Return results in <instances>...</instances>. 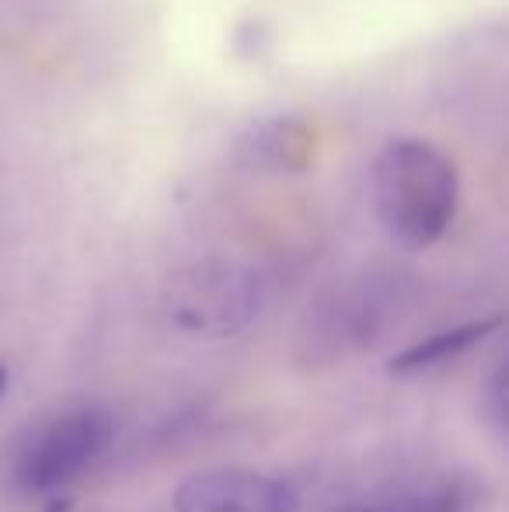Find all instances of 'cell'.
<instances>
[{"instance_id": "obj_1", "label": "cell", "mask_w": 509, "mask_h": 512, "mask_svg": "<svg viewBox=\"0 0 509 512\" xmlns=\"http://www.w3.org/2000/svg\"><path fill=\"white\" fill-rule=\"evenodd\" d=\"M370 199L391 241L422 251L454 227L461 175L436 143L422 136H391L370 164Z\"/></svg>"}, {"instance_id": "obj_2", "label": "cell", "mask_w": 509, "mask_h": 512, "mask_svg": "<svg viewBox=\"0 0 509 512\" xmlns=\"http://www.w3.org/2000/svg\"><path fill=\"white\" fill-rule=\"evenodd\" d=\"M112 443L109 411L84 405L49 418L28 436L14 460V485L25 495L46 499L70 488Z\"/></svg>"}, {"instance_id": "obj_3", "label": "cell", "mask_w": 509, "mask_h": 512, "mask_svg": "<svg viewBox=\"0 0 509 512\" xmlns=\"http://www.w3.org/2000/svg\"><path fill=\"white\" fill-rule=\"evenodd\" d=\"M300 499L286 481L224 467L199 471L175 488V512H297Z\"/></svg>"}, {"instance_id": "obj_4", "label": "cell", "mask_w": 509, "mask_h": 512, "mask_svg": "<svg viewBox=\"0 0 509 512\" xmlns=\"http://www.w3.org/2000/svg\"><path fill=\"white\" fill-rule=\"evenodd\" d=\"M258 283L245 269L213 265L196 269L175 300V321L189 331H234L255 314Z\"/></svg>"}, {"instance_id": "obj_5", "label": "cell", "mask_w": 509, "mask_h": 512, "mask_svg": "<svg viewBox=\"0 0 509 512\" xmlns=\"http://www.w3.org/2000/svg\"><path fill=\"white\" fill-rule=\"evenodd\" d=\"M318 129L314 122L290 112L265 115L248 122L238 136V161L258 175H304L318 157Z\"/></svg>"}, {"instance_id": "obj_6", "label": "cell", "mask_w": 509, "mask_h": 512, "mask_svg": "<svg viewBox=\"0 0 509 512\" xmlns=\"http://www.w3.org/2000/svg\"><path fill=\"white\" fill-rule=\"evenodd\" d=\"M496 328H499L496 317L464 321V324H457V328H447V331H440V335H433V338H426V342L405 349L398 359H391L387 370L391 373H415V370H429V366H440V363H447V359H457L468 349H475V345H482Z\"/></svg>"}, {"instance_id": "obj_7", "label": "cell", "mask_w": 509, "mask_h": 512, "mask_svg": "<svg viewBox=\"0 0 509 512\" xmlns=\"http://www.w3.org/2000/svg\"><path fill=\"white\" fill-rule=\"evenodd\" d=\"M492 408H496V415L509 425V359L499 366L496 380H492Z\"/></svg>"}, {"instance_id": "obj_8", "label": "cell", "mask_w": 509, "mask_h": 512, "mask_svg": "<svg viewBox=\"0 0 509 512\" xmlns=\"http://www.w3.org/2000/svg\"><path fill=\"white\" fill-rule=\"evenodd\" d=\"M342 512H419V509H408V506H387V502H363V506H349Z\"/></svg>"}, {"instance_id": "obj_9", "label": "cell", "mask_w": 509, "mask_h": 512, "mask_svg": "<svg viewBox=\"0 0 509 512\" xmlns=\"http://www.w3.org/2000/svg\"><path fill=\"white\" fill-rule=\"evenodd\" d=\"M4 391H7V370L0 366V398H4Z\"/></svg>"}]
</instances>
